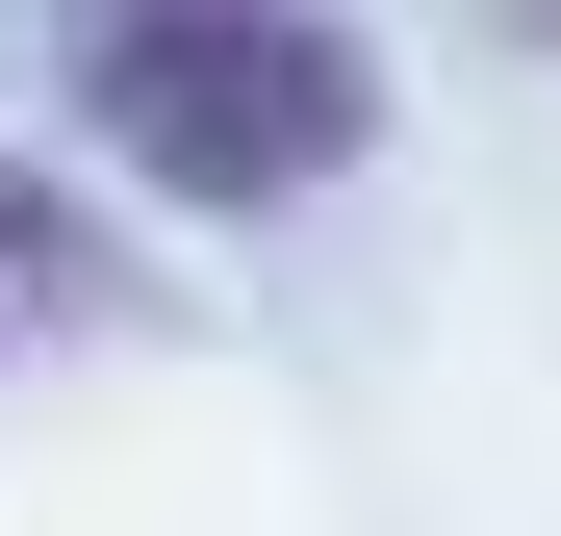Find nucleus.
Here are the masks:
<instances>
[{"label": "nucleus", "mask_w": 561, "mask_h": 536, "mask_svg": "<svg viewBox=\"0 0 561 536\" xmlns=\"http://www.w3.org/2000/svg\"><path fill=\"white\" fill-rule=\"evenodd\" d=\"M511 26H561V0H511Z\"/></svg>", "instance_id": "7ed1b4c3"}, {"label": "nucleus", "mask_w": 561, "mask_h": 536, "mask_svg": "<svg viewBox=\"0 0 561 536\" xmlns=\"http://www.w3.org/2000/svg\"><path fill=\"white\" fill-rule=\"evenodd\" d=\"M51 282H77V230L26 205V179H0V307H51Z\"/></svg>", "instance_id": "f03ea898"}, {"label": "nucleus", "mask_w": 561, "mask_h": 536, "mask_svg": "<svg viewBox=\"0 0 561 536\" xmlns=\"http://www.w3.org/2000/svg\"><path fill=\"white\" fill-rule=\"evenodd\" d=\"M77 128L153 205H307L383 128V52L332 0H77Z\"/></svg>", "instance_id": "f257e3e1"}]
</instances>
